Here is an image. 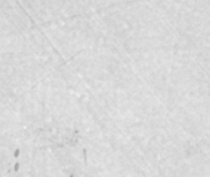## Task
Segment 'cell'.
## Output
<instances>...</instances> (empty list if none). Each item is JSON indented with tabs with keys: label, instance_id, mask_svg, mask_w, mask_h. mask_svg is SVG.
I'll use <instances>...</instances> for the list:
<instances>
[{
	"label": "cell",
	"instance_id": "cell-2",
	"mask_svg": "<svg viewBox=\"0 0 210 177\" xmlns=\"http://www.w3.org/2000/svg\"><path fill=\"white\" fill-rule=\"evenodd\" d=\"M17 170H19V164L15 165V171H17Z\"/></svg>",
	"mask_w": 210,
	"mask_h": 177
},
{
	"label": "cell",
	"instance_id": "cell-1",
	"mask_svg": "<svg viewBox=\"0 0 210 177\" xmlns=\"http://www.w3.org/2000/svg\"><path fill=\"white\" fill-rule=\"evenodd\" d=\"M19 154H20V150H19V149H16V151H15V157H17V156H19Z\"/></svg>",
	"mask_w": 210,
	"mask_h": 177
},
{
	"label": "cell",
	"instance_id": "cell-3",
	"mask_svg": "<svg viewBox=\"0 0 210 177\" xmlns=\"http://www.w3.org/2000/svg\"><path fill=\"white\" fill-rule=\"evenodd\" d=\"M70 177H74V176H73V175H71V176H70Z\"/></svg>",
	"mask_w": 210,
	"mask_h": 177
}]
</instances>
